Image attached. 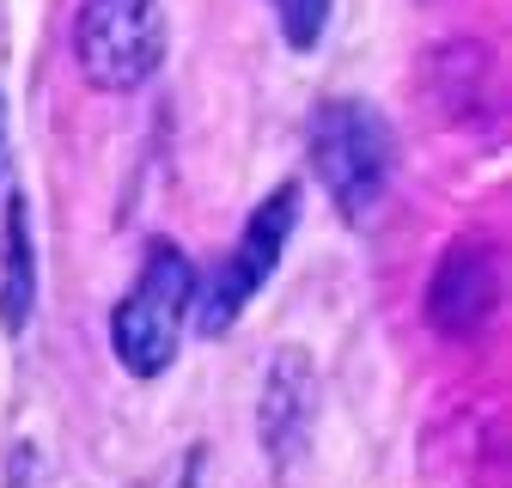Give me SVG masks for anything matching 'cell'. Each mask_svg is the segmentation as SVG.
I'll use <instances>...</instances> for the list:
<instances>
[{"label": "cell", "instance_id": "1", "mask_svg": "<svg viewBox=\"0 0 512 488\" xmlns=\"http://www.w3.org/2000/svg\"><path fill=\"white\" fill-rule=\"evenodd\" d=\"M391 122L360 98H330L311 116V171L324 183V196L342 208V220H360L378 208L384 183H391Z\"/></svg>", "mask_w": 512, "mask_h": 488}, {"label": "cell", "instance_id": "2", "mask_svg": "<svg viewBox=\"0 0 512 488\" xmlns=\"http://www.w3.org/2000/svg\"><path fill=\"white\" fill-rule=\"evenodd\" d=\"M189 299H196V269H189V257L177 244H153L141 281L128 287V299L110 318V348L135 379H153L177 360Z\"/></svg>", "mask_w": 512, "mask_h": 488}, {"label": "cell", "instance_id": "3", "mask_svg": "<svg viewBox=\"0 0 512 488\" xmlns=\"http://www.w3.org/2000/svg\"><path fill=\"white\" fill-rule=\"evenodd\" d=\"M74 61L98 92H135L165 61V13L159 0H80Z\"/></svg>", "mask_w": 512, "mask_h": 488}, {"label": "cell", "instance_id": "4", "mask_svg": "<svg viewBox=\"0 0 512 488\" xmlns=\"http://www.w3.org/2000/svg\"><path fill=\"white\" fill-rule=\"evenodd\" d=\"M293 220H299V190H293V183H281V190L244 220V232H238V244H232V257L208 275L202 305H196V324H202L208 336H226V330L238 324V312L250 305V293L275 275Z\"/></svg>", "mask_w": 512, "mask_h": 488}, {"label": "cell", "instance_id": "5", "mask_svg": "<svg viewBox=\"0 0 512 488\" xmlns=\"http://www.w3.org/2000/svg\"><path fill=\"white\" fill-rule=\"evenodd\" d=\"M494 299H500V263H494L488 244L470 238V244L445 251V263L433 275V293H427V318L439 330H476V324H488Z\"/></svg>", "mask_w": 512, "mask_h": 488}, {"label": "cell", "instance_id": "6", "mask_svg": "<svg viewBox=\"0 0 512 488\" xmlns=\"http://www.w3.org/2000/svg\"><path fill=\"white\" fill-rule=\"evenodd\" d=\"M311 409H317V379H311V354L299 348H281L275 366H269V385H263V440L269 452L287 464L293 446L305 440V427H311Z\"/></svg>", "mask_w": 512, "mask_h": 488}, {"label": "cell", "instance_id": "7", "mask_svg": "<svg viewBox=\"0 0 512 488\" xmlns=\"http://www.w3.org/2000/svg\"><path fill=\"white\" fill-rule=\"evenodd\" d=\"M37 305V257H31V208L13 190L7 196V220H0V324L13 336L31 324Z\"/></svg>", "mask_w": 512, "mask_h": 488}, {"label": "cell", "instance_id": "8", "mask_svg": "<svg viewBox=\"0 0 512 488\" xmlns=\"http://www.w3.org/2000/svg\"><path fill=\"white\" fill-rule=\"evenodd\" d=\"M275 13H281V31L293 49H311L317 37H324L330 25V0H275Z\"/></svg>", "mask_w": 512, "mask_h": 488}, {"label": "cell", "instance_id": "9", "mask_svg": "<svg viewBox=\"0 0 512 488\" xmlns=\"http://www.w3.org/2000/svg\"><path fill=\"white\" fill-rule=\"evenodd\" d=\"M7 488H43V470H37V452L19 446L13 464H7Z\"/></svg>", "mask_w": 512, "mask_h": 488}, {"label": "cell", "instance_id": "10", "mask_svg": "<svg viewBox=\"0 0 512 488\" xmlns=\"http://www.w3.org/2000/svg\"><path fill=\"white\" fill-rule=\"evenodd\" d=\"M0 129H7V122H0ZM0 153H7V135H0Z\"/></svg>", "mask_w": 512, "mask_h": 488}, {"label": "cell", "instance_id": "11", "mask_svg": "<svg viewBox=\"0 0 512 488\" xmlns=\"http://www.w3.org/2000/svg\"><path fill=\"white\" fill-rule=\"evenodd\" d=\"M183 488H189V476H183Z\"/></svg>", "mask_w": 512, "mask_h": 488}]
</instances>
